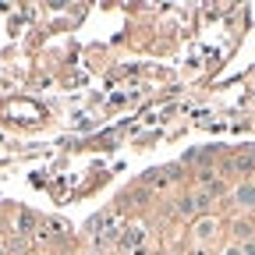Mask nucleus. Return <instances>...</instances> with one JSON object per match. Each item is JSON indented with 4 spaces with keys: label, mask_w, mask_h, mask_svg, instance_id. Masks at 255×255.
I'll list each match as a JSON object with an SVG mask.
<instances>
[{
    "label": "nucleus",
    "mask_w": 255,
    "mask_h": 255,
    "mask_svg": "<svg viewBox=\"0 0 255 255\" xmlns=\"http://www.w3.org/2000/svg\"><path fill=\"white\" fill-rule=\"evenodd\" d=\"M241 255H255V241H252V238L241 245Z\"/></svg>",
    "instance_id": "39448f33"
},
{
    "label": "nucleus",
    "mask_w": 255,
    "mask_h": 255,
    "mask_svg": "<svg viewBox=\"0 0 255 255\" xmlns=\"http://www.w3.org/2000/svg\"><path fill=\"white\" fill-rule=\"evenodd\" d=\"M213 234H216V220H213V216H206V220L195 223V238H199V241H206V238H213Z\"/></svg>",
    "instance_id": "f03ea898"
},
{
    "label": "nucleus",
    "mask_w": 255,
    "mask_h": 255,
    "mask_svg": "<svg viewBox=\"0 0 255 255\" xmlns=\"http://www.w3.org/2000/svg\"><path fill=\"white\" fill-rule=\"evenodd\" d=\"M234 202L245 206V209H252L255 206V184H238L234 188Z\"/></svg>",
    "instance_id": "f257e3e1"
},
{
    "label": "nucleus",
    "mask_w": 255,
    "mask_h": 255,
    "mask_svg": "<svg viewBox=\"0 0 255 255\" xmlns=\"http://www.w3.org/2000/svg\"><path fill=\"white\" fill-rule=\"evenodd\" d=\"M138 241H142V227H128V231H124V245H128V248H135Z\"/></svg>",
    "instance_id": "7ed1b4c3"
},
{
    "label": "nucleus",
    "mask_w": 255,
    "mask_h": 255,
    "mask_svg": "<svg viewBox=\"0 0 255 255\" xmlns=\"http://www.w3.org/2000/svg\"><path fill=\"white\" fill-rule=\"evenodd\" d=\"M234 231H238L241 238H248V234H252V223H248V220H238V223H234Z\"/></svg>",
    "instance_id": "20e7f679"
},
{
    "label": "nucleus",
    "mask_w": 255,
    "mask_h": 255,
    "mask_svg": "<svg viewBox=\"0 0 255 255\" xmlns=\"http://www.w3.org/2000/svg\"><path fill=\"white\" fill-rule=\"evenodd\" d=\"M223 255H241V245H227V248H223Z\"/></svg>",
    "instance_id": "423d86ee"
}]
</instances>
